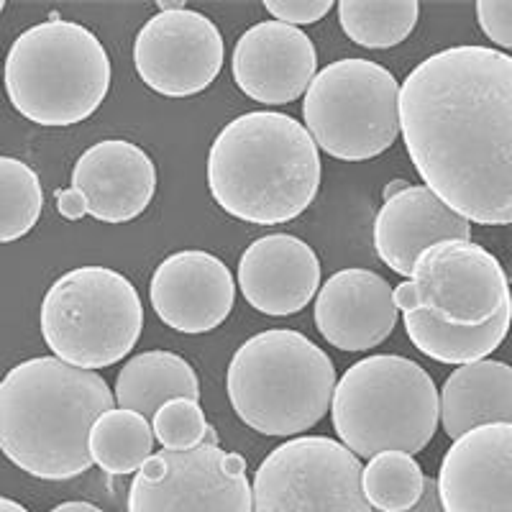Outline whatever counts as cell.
Wrapping results in <instances>:
<instances>
[{
    "mask_svg": "<svg viewBox=\"0 0 512 512\" xmlns=\"http://www.w3.org/2000/svg\"><path fill=\"white\" fill-rule=\"evenodd\" d=\"M152 431L167 451H192L216 436V428L208 423L200 402L187 397L162 405L152 418Z\"/></svg>",
    "mask_w": 512,
    "mask_h": 512,
    "instance_id": "27",
    "label": "cell"
},
{
    "mask_svg": "<svg viewBox=\"0 0 512 512\" xmlns=\"http://www.w3.org/2000/svg\"><path fill=\"white\" fill-rule=\"evenodd\" d=\"M149 300L164 326L195 336L213 331L228 318L236 282L218 256L200 249L177 251L154 269Z\"/></svg>",
    "mask_w": 512,
    "mask_h": 512,
    "instance_id": "14",
    "label": "cell"
},
{
    "mask_svg": "<svg viewBox=\"0 0 512 512\" xmlns=\"http://www.w3.org/2000/svg\"><path fill=\"white\" fill-rule=\"evenodd\" d=\"M157 195V167L134 141L105 139L82 152L70 190L57 192L62 218L93 216L100 223L139 218Z\"/></svg>",
    "mask_w": 512,
    "mask_h": 512,
    "instance_id": "13",
    "label": "cell"
},
{
    "mask_svg": "<svg viewBox=\"0 0 512 512\" xmlns=\"http://www.w3.org/2000/svg\"><path fill=\"white\" fill-rule=\"evenodd\" d=\"M318 285V254L290 233H269L241 254V295L259 313L272 318L300 313L315 297Z\"/></svg>",
    "mask_w": 512,
    "mask_h": 512,
    "instance_id": "18",
    "label": "cell"
},
{
    "mask_svg": "<svg viewBox=\"0 0 512 512\" xmlns=\"http://www.w3.org/2000/svg\"><path fill=\"white\" fill-rule=\"evenodd\" d=\"M441 241H472V223L425 185H405L387 195L374 218V249L392 272L410 277L418 256Z\"/></svg>",
    "mask_w": 512,
    "mask_h": 512,
    "instance_id": "19",
    "label": "cell"
},
{
    "mask_svg": "<svg viewBox=\"0 0 512 512\" xmlns=\"http://www.w3.org/2000/svg\"><path fill=\"white\" fill-rule=\"evenodd\" d=\"M400 313L425 310L448 326L477 328L512 303L510 282L484 246L441 241L418 256L408 282L392 287Z\"/></svg>",
    "mask_w": 512,
    "mask_h": 512,
    "instance_id": "10",
    "label": "cell"
},
{
    "mask_svg": "<svg viewBox=\"0 0 512 512\" xmlns=\"http://www.w3.org/2000/svg\"><path fill=\"white\" fill-rule=\"evenodd\" d=\"M208 187L228 216L256 226L287 223L318 195V146L287 113H244L210 146Z\"/></svg>",
    "mask_w": 512,
    "mask_h": 512,
    "instance_id": "3",
    "label": "cell"
},
{
    "mask_svg": "<svg viewBox=\"0 0 512 512\" xmlns=\"http://www.w3.org/2000/svg\"><path fill=\"white\" fill-rule=\"evenodd\" d=\"M377 512V510H374ZM405 512H446L441 505V497H438V484L436 479L425 477V489H423V497L418 500V505L410 507Z\"/></svg>",
    "mask_w": 512,
    "mask_h": 512,
    "instance_id": "30",
    "label": "cell"
},
{
    "mask_svg": "<svg viewBox=\"0 0 512 512\" xmlns=\"http://www.w3.org/2000/svg\"><path fill=\"white\" fill-rule=\"evenodd\" d=\"M436 484L446 512H512V423L479 425L456 438Z\"/></svg>",
    "mask_w": 512,
    "mask_h": 512,
    "instance_id": "15",
    "label": "cell"
},
{
    "mask_svg": "<svg viewBox=\"0 0 512 512\" xmlns=\"http://www.w3.org/2000/svg\"><path fill=\"white\" fill-rule=\"evenodd\" d=\"M52 512H103V510L90 505V502H62V505L54 507Z\"/></svg>",
    "mask_w": 512,
    "mask_h": 512,
    "instance_id": "31",
    "label": "cell"
},
{
    "mask_svg": "<svg viewBox=\"0 0 512 512\" xmlns=\"http://www.w3.org/2000/svg\"><path fill=\"white\" fill-rule=\"evenodd\" d=\"M264 8L272 13L274 21L300 29L303 24L320 21L328 11L336 8V3H331V0H267Z\"/></svg>",
    "mask_w": 512,
    "mask_h": 512,
    "instance_id": "28",
    "label": "cell"
},
{
    "mask_svg": "<svg viewBox=\"0 0 512 512\" xmlns=\"http://www.w3.org/2000/svg\"><path fill=\"white\" fill-rule=\"evenodd\" d=\"M303 118L315 146L333 159H374L400 134V85L372 59H338L310 82Z\"/></svg>",
    "mask_w": 512,
    "mask_h": 512,
    "instance_id": "8",
    "label": "cell"
},
{
    "mask_svg": "<svg viewBox=\"0 0 512 512\" xmlns=\"http://www.w3.org/2000/svg\"><path fill=\"white\" fill-rule=\"evenodd\" d=\"M116 395L98 372L36 356L0 379V451L44 482H64L93 466L88 438Z\"/></svg>",
    "mask_w": 512,
    "mask_h": 512,
    "instance_id": "2",
    "label": "cell"
},
{
    "mask_svg": "<svg viewBox=\"0 0 512 512\" xmlns=\"http://www.w3.org/2000/svg\"><path fill=\"white\" fill-rule=\"evenodd\" d=\"M118 408L134 410L152 420L169 400H200V382L195 369L172 351H144L128 359L116 377Z\"/></svg>",
    "mask_w": 512,
    "mask_h": 512,
    "instance_id": "21",
    "label": "cell"
},
{
    "mask_svg": "<svg viewBox=\"0 0 512 512\" xmlns=\"http://www.w3.org/2000/svg\"><path fill=\"white\" fill-rule=\"evenodd\" d=\"M128 512H254L241 454L223 451L218 433L192 451H157L136 472Z\"/></svg>",
    "mask_w": 512,
    "mask_h": 512,
    "instance_id": "11",
    "label": "cell"
},
{
    "mask_svg": "<svg viewBox=\"0 0 512 512\" xmlns=\"http://www.w3.org/2000/svg\"><path fill=\"white\" fill-rule=\"evenodd\" d=\"M44 208L39 175L21 159L0 157V244L24 239Z\"/></svg>",
    "mask_w": 512,
    "mask_h": 512,
    "instance_id": "26",
    "label": "cell"
},
{
    "mask_svg": "<svg viewBox=\"0 0 512 512\" xmlns=\"http://www.w3.org/2000/svg\"><path fill=\"white\" fill-rule=\"evenodd\" d=\"M141 328L139 292L116 269H72L49 287L41 303V336L52 354L88 372L126 359Z\"/></svg>",
    "mask_w": 512,
    "mask_h": 512,
    "instance_id": "7",
    "label": "cell"
},
{
    "mask_svg": "<svg viewBox=\"0 0 512 512\" xmlns=\"http://www.w3.org/2000/svg\"><path fill=\"white\" fill-rule=\"evenodd\" d=\"M361 487L369 507L377 512H405L423 497L425 474L410 454L384 451L364 466Z\"/></svg>",
    "mask_w": 512,
    "mask_h": 512,
    "instance_id": "25",
    "label": "cell"
},
{
    "mask_svg": "<svg viewBox=\"0 0 512 512\" xmlns=\"http://www.w3.org/2000/svg\"><path fill=\"white\" fill-rule=\"evenodd\" d=\"M477 21L489 41L497 47L512 49V3L510 0H479Z\"/></svg>",
    "mask_w": 512,
    "mask_h": 512,
    "instance_id": "29",
    "label": "cell"
},
{
    "mask_svg": "<svg viewBox=\"0 0 512 512\" xmlns=\"http://www.w3.org/2000/svg\"><path fill=\"white\" fill-rule=\"evenodd\" d=\"M492 423H512V367L489 359L459 367L441 392L443 433L456 441Z\"/></svg>",
    "mask_w": 512,
    "mask_h": 512,
    "instance_id": "20",
    "label": "cell"
},
{
    "mask_svg": "<svg viewBox=\"0 0 512 512\" xmlns=\"http://www.w3.org/2000/svg\"><path fill=\"white\" fill-rule=\"evenodd\" d=\"M231 408L262 436L290 438L331 410L336 369L323 349L290 328L251 336L226 372Z\"/></svg>",
    "mask_w": 512,
    "mask_h": 512,
    "instance_id": "4",
    "label": "cell"
},
{
    "mask_svg": "<svg viewBox=\"0 0 512 512\" xmlns=\"http://www.w3.org/2000/svg\"><path fill=\"white\" fill-rule=\"evenodd\" d=\"M223 36L208 16L169 8L141 26L134 64L141 80L164 98H190L208 88L223 70Z\"/></svg>",
    "mask_w": 512,
    "mask_h": 512,
    "instance_id": "12",
    "label": "cell"
},
{
    "mask_svg": "<svg viewBox=\"0 0 512 512\" xmlns=\"http://www.w3.org/2000/svg\"><path fill=\"white\" fill-rule=\"evenodd\" d=\"M3 8H6V3H3V0H0V13H3Z\"/></svg>",
    "mask_w": 512,
    "mask_h": 512,
    "instance_id": "33",
    "label": "cell"
},
{
    "mask_svg": "<svg viewBox=\"0 0 512 512\" xmlns=\"http://www.w3.org/2000/svg\"><path fill=\"white\" fill-rule=\"evenodd\" d=\"M397 315L390 282L372 269H341L315 297V328L341 351H369L387 341Z\"/></svg>",
    "mask_w": 512,
    "mask_h": 512,
    "instance_id": "17",
    "label": "cell"
},
{
    "mask_svg": "<svg viewBox=\"0 0 512 512\" xmlns=\"http://www.w3.org/2000/svg\"><path fill=\"white\" fill-rule=\"evenodd\" d=\"M331 415L338 441L359 459L384 451L415 456L436 436L441 395L413 359L377 354L351 364L338 379Z\"/></svg>",
    "mask_w": 512,
    "mask_h": 512,
    "instance_id": "5",
    "label": "cell"
},
{
    "mask_svg": "<svg viewBox=\"0 0 512 512\" xmlns=\"http://www.w3.org/2000/svg\"><path fill=\"white\" fill-rule=\"evenodd\" d=\"M359 456L328 436H295L259 464L254 512H374L361 487Z\"/></svg>",
    "mask_w": 512,
    "mask_h": 512,
    "instance_id": "9",
    "label": "cell"
},
{
    "mask_svg": "<svg viewBox=\"0 0 512 512\" xmlns=\"http://www.w3.org/2000/svg\"><path fill=\"white\" fill-rule=\"evenodd\" d=\"M0 75H3V70H0Z\"/></svg>",
    "mask_w": 512,
    "mask_h": 512,
    "instance_id": "34",
    "label": "cell"
},
{
    "mask_svg": "<svg viewBox=\"0 0 512 512\" xmlns=\"http://www.w3.org/2000/svg\"><path fill=\"white\" fill-rule=\"evenodd\" d=\"M3 80L21 116L39 126H72L108 95L111 59L93 31L52 16L13 41Z\"/></svg>",
    "mask_w": 512,
    "mask_h": 512,
    "instance_id": "6",
    "label": "cell"
},
{
    "mask_svg": "<svg viewBox=\"0 0 512 512\" xmlns=\"http://www.w3.org/2000/svg\"><path fill=\"white\" fill-rule=\"evenodd\" d=\"M88 448L93 464L113 477L139 472L154 454L152 420L134 410H108L90 428Z\"/></svg>",
    "mask_w": 512,
    "mask_h": 512,
    "instance_id": "23",
    "label": "cell"
},
{
    "mask_svg": "<svg viewBox=\"0 0 512 512\" xmlns=\"http://www.w3.org/2000/svg\"><path fill=\"white\" fill-rule=\"evenodd\" d=\"M233 82L264 105H285L308 93L318 75V52L305 31L262 21L244 31L231 59Z\"/></svg>",
    "mask_w": 512,
    "mask_h": 512,
    "instance_id": "16",
    "label": "cell"
},
{
    "mask_svg": "<svg viewBox=\"0 0 512 512\" xmlns=\"http://www.w3.org/2000/svg\"><path fill=\"white\" fill-rule=\"evenodd\" d=\"M402 318H405V331L420 354L438 364L466 367V364L487 359L492 351L500 349L510 333L512 303L477 328L448 326L425 310H410V313H402Z\"/></svg>",
    "mask_w": 512,
    "mask_h": 512,
    "instance_id": "22",
    "label": "cell"
},
{
    "mask_svg": "<svg viewBox=\"0 0 512 512\" xmlns=\"http://www.w3.org/2000/svg\"><path fill=\"white\" fill-rule=\"evenodd\" d=\"M400 134L425 187L479 226L512 223V57L443 49L400 88Z\"/></svg>",
    "mask_w": 512,
    "mask_h": 512,
    "instance_id": "1",
    "label": "cell"
},
{
    "mask_svg": "<svg viewBox=\"0 0 512 512\" xmlns=\"http://www.w3.org/2000/svg\"><path fill=\"white\" fill-rule=\"evenodd\" d=\"M420 18L418 0H341L338 21L354 44L390 49L413 34Z\"/></svg>",
    "mask_w": 512,
    "mask_h": 512,
    "instance_id": "24",
    "label": "cell"
},
{
    "mask_svg": "<svg viewBox=\"0 0 512 512\" xmlns=\"http://www.w3.org/2000/svg\"><path fill=\"white\" fill-rule=\"evenodd\" d=\"M0 512H29L21 502L8 500V497H0Z\"/></svg>",
    "mask_w": 512,
    "mask_h": 512,
    "instance_id": "32",
    "label": "cell"
}]
</instances>
